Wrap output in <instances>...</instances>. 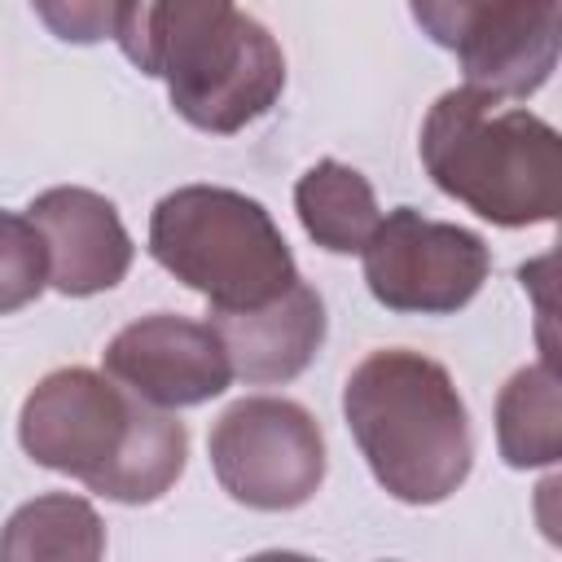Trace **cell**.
<instances>
[{"label": "cell", "instance_id": "12", "mask_svg": "<svg viewBox=\"0 0 562 562\" xmlns=\"http://www.w3.org/2000/svg\"><path fill=\"white\" fill-rule=\"evenodd\" d=\"M294 211H299L307 237L329 255H360L369 233L382 220L373 184L338 158H321L299 176Z\"/></svg>", "mask_w": 562, "mask_h": 562}, {"label": "cell", "instance_id": "11", "mask_svg": "<svg viewBox=\"0 0 562 562\" xmlns=\"http://www.w3.org/2000/svg\"><path fill=\"white\" fill-rule=\"evenodd\" d=\"M211 329L224 342L233 378H241L250 386H272V382L299 378L316 360V351L325 342V303L299 277L285 294H277L259 307L211 312Z\"/></svg>", "mask_w": 562, "mask_h": 562}, {"label": "cell", "instance_id": "7", "mask_svg": "<svg viewBox=\"0 0 562 562\" xmlns=\"http://www.w3.org/2000/svg\"><path fill=\"white\" fill-rule=\"evenodd\" d=\"M364 285L386 312L452 316L492 272V250L479 233L395 206L364 241Z\"/></svg>", "mask_w": 562, "mask_h": 562}, {"label": "cell", "instance_id": "13", "mask_svg": "<svg viewBox=\"0 0 562 562\" xmlns=\"http://www.w3.org/2000/svg\"><path fill=\"white\" fill-rule=\"evenodd\" d=\"M496 448L505 465L536 470L562 457V395L549 360L518 369L496 395Z\"/></svg>", "mask_w": 562, "mask_h": 562}, {"label": "cell", "instance_id": "10", "mask_svg": "<svg viewBox=\"0 0 562 562\" xmlns=\"http://www.w3.org/2000/svg\"><path fill=\"white\" fill-rule=\"evenodd\" d=\"M465 88L527 101L558 66V0H492L457 35Z\"/></svg>", "mask_w": 562, "mask_h": 562}, {"label": "cell", "instance_id": "6", "mask_svg": "<svg viewBox=\"0 0 562 562\" xmlns=\"http://www.w3.org/2000/svg\"><path fill=\"white\" fill-rule=\"evenodd\" d=\"M206 448L220 487L246 509H299L325 483V435L303 404L281 395H246L224 408Z\"/></svg>", "mask_w": 562, "mask_h": 562}, {"label": "cell", "instance_id": "14", "mask_svg": "<svg viewBox=\"0 0 562 562\" xmlns=\"http://www.w3.org/2000/svg\"><path fill=\"white\" fill-rule=\"evenodd\" d=\"M105 553L101 514L70 492H48L18 505L0 531L4 562H35V558H79L92 562Z\"/></svg>", "mask_w": 562, "mask_h": 562}, {"label": "cell", "instance_id": "16", "mask_svg": "<svg viewBox=\"0 0 562 562\" xmlns=\"http://www.w3.org/2000/svg\"><path fill=\"white\" fill-rule=\"evenodd\" d=\"M31 9L66 44H101L114 31L119 0H31Z\"/></svg>", "mask_w": 562, "mask_h": 562}, {"label": "cell", "instance_id": "9", "mask_svg": "<svg viewBox=\"0 0 562 562\" xmlns=\"http://www.w3.org/2000/svg\"><path fill=\"white\" fill-rule=\"evenodd\" d=\"M26 220L40 228L48 250V285L70 299L114 290L132 268V237L119 220V206L92 189L57 184L44 189Z\"/></svg>", "mask_w": 562, "mask_h": 562}, {"label": "cell", "instance_id": "2", "mask_svg": "<svg viewBox=\"0 0 562 562\" xmlns=\"http://www.w3.org/2000/svg\"><path fill=\"white\" fill-rule=\"evenodd\" d=\"M22 452L119 505H149L176 487L189 430L171 408H154L92 369H53L18 413Z\"/></svg>", "mask_w": 562, "mask_h": 562}, {"label": "cell", "instance_id": "3", "mask_svg": "<svg viewBox=\"0 0 562 562\" xmlns=\"http://www.w3.org/2000/svg\"><path fill=\"white\" fill-rule=\"evenodd\" d=\"M342 417L378 487L404 505L448 501L474 465L465 400L452 373L422 351L364 356L342 386Z\"/></svg>", "mask_w": 562, "mask_h": 562}, {"label": "cell", "instance_id": "17", "mask_svg": "<svg viewBox=\"0 0 562 562\" xmlns=\"http://www.w3.org/2000/svg\"><path fill=\"white\" fill-rule=\"evenodd\" d=\"M483 4H492V0H408L413 22H417L439 48H452L457 35H461V26H465Z\"/></svg>", "mask_w": 562, "mask_h": 562}, {"label": "cell", "instance_id": "5", "mask_svg": "<svg viewBox=\"0 0 562 562\" xmlns=\"http://www.w3.org/2000/svg\"><path fill=\"white\" fill-rule=\"evenodd\" d=\"M149 255L211 312L259 307L299 281L294 255L263 202L224 184H180L149 215Z\"/></svg>", "mask_w": 562, "mask_h": 562}, {"label": "cell", "instance_id": "1", "mask_svg": "<svg viewBox=\"0 0 562 562\" xmlns=\"http://www.w3.org/2000/svg\"><path fill=\"white\" fill-rule=\"evenodd\" d=\"M110 35L140 75L167 83L176 114L211 136L241 132L285 88L281 44L233 0H119Z\"/></svg>", "mask_w": 562, "mask_h": 562}, {"label": "cell", "instance_id": "8", "mask_svg": "<svg viewBox=\"0 0 562 562\" xmlns=\"http://www.w3.org/2000/svg\"><path fill=\"white\" fill-rule=\"evenodd\" d=\"M105 378L154 408H193L228 391L233 364L211 321L154 312L123 325L101 351Z\"/></svg>", "mask_w": 562, "mask_h": 562}, {"label": "cell", "instance_id": "4", "mask_svg": "<svg viewBox=\"0 0 562 562\" xmlns=\"http://www.w3.org/2000/svg\"><path fill=\"white\" fill-rule=\"evenodd\" d=\"M417 149L426 176L487 224L527 228L558 215L562 140L527 105L461 83L430 105Z\"/></svg>", "mask_w": 562, "mask_h": 562}, {"label": "cell", "instance_id": "15", "mask_svg": "<svg viewBox=\"0 0 562 562\" xmlns=\"http://www.w3.org/2000/svg\"><path fill=\"white\" fill-rule=\"evenodd\" d=\"M48 285V250L26 215L0 211V316L35 303Z\"/></svg>", "mask_w": 562, "mask_h": 562}]
</instances>
